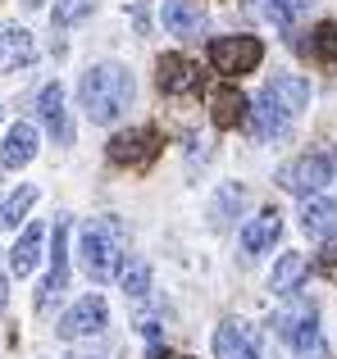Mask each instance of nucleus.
I'll list each match as a JSON object with an SVG mask.
<instances>
[{"label":"nucleus","instance_id":"f257e3e1","mask_svg":"<svg viewBox=\"0 0 337 359\" xmlns=\"http://www.w3.org/2000/svg\"><path fill=\"white\" fill-rule=\"evenodd\" d=\"M133 96H137V82L124 64H91L78 82V105L87 109L91 123H114L119 114L133 109Z\"/></svg>","mask_w":337,"mask_h":359},{"label":"nucleus","instance_id":"f03ea898","mask_svg":"<svg viewBox=\"0 0 337 359\" xmlns=\"http://www.w3.org/2000/svg\"><path fill=\"white\" fill-rule=\"evenodd\" d=\"M82 250V273L91 282H114L119 278V264H124V228L114 219H91L78 237Z\"/></svg>","mask_w":337,"mask_h":359},{"label":"nucleus","instance_id":"7ed1b4c3","mask_svg":"<svg viewBox=\"0 0 337 359\" xmlns=\"http://www.w3.org/2000/svg\"><path fill=\"white\" fill-rule=\"evenodd\" d=\"M333 173H337L333 155H324V150H305V155L292 159V164L278 168V187L292 191V196H319L324 187L333 182Z\"/></svg>","mask_w":337,"mask_h":359},{"label":"nucleus","instance_id":"20e7f679","mask_svg":"<svg viewBox=\"0 0 337 359\" xmlns=\"http://www.w3.org/2000/svg\"><path fill=\"white\" fill-rule=\"evenodd\" d=\"M260 60H265V41H260V36L232 32V36H214L210 41V64L223 78H242V73H251Z\"/></svg>","mask_w":337,"mask_h":359},{"label":"nucleus","instance_id":"39448f33","mask_svg":"<svg viewBox=\"0 0 337 359\" xmlns=\"http://www.w3.org/2000/svg\"><path fill=\"white\" fill-rule=\"evenodd\" d=\"M105 327H110L105 296H82V300H73V305L64 309V318H60L55 332H60L64 341H82V337H100Z\"/></svg>","mask_w":337,"mask_h":359},{"label":"nucleus","instance_id":"423d86ee","mask_svg":"<svg viewBox=\"0 0 337 359\" xmlns=\"http://www.w3.org/2000/svg\"><path fill=\"white\" fill-rule=\"evenodd\" d=\"M160 155V132L155 128H128L110 137V164L119 168H146Z\"/></svg>","mask_w":337,"mask_h":359},{"label":"nucleus","instance_id":"0eeeda50","mask_svg":"<svg viewBox=\"0 0 337 359\" xmlns=\"http://www.w3.org/2000/svg\"><path fill=\"white\" fill-rule=\"evenodd\" d=\"M274 323H278V337H283L296 355L315 351V346L324 341V337H319V314H315V305H305V300H301V305H292V309H283Z\"/></svg>","mask_w":337,"mask_h":359},{"label":"nucleus","instance_id":"6e6552de","mask_svg":"<svg viewBox=\"0 0 337 359\" xmlns=\"http://www.w3.org/2000/svg\"><path fill=\"white\" fill-rule=\"evenodd\" d=\"M214 359H260V332L246 318H223L214 327Z\"/></svg>","mask_w":337,"mask_h":359},{"label":"nucleus","instance_id":"1a4fd4ad","mask_svg":"<svg viewBox=\"0 0 337 359\" xmlns=\"http://www.w3.org/2000/svg\"><path fill=\"white\" fill-rule=\"evenodd\" d=\"M64 287H69V223H60L55 237H51V273H46V282L37 287V309L55 305Z\"/></svg>","mask_w":337,"mask_h":359},{"label":"nucleus","instance_id":"9d476101","mask_svg":"<svg viewBox=\"0 0 337 359\" xmlns=\"http://www.w3.org/2000/svg\"><path fill=\"white\" fill-rule=\"evenodd\" d=\"M155 69H160V73H155V82H160L164 96H196V91H201V73H196V64L187 60V55L168 50V55H160Z\"/></svg>","mask_w":337,"mask_h":359},{"label":"nucleus","instance_id":"9b49d317","mask_svg":"<svg viewBox=\"0 0 337 359\" xmlns=\"http://www.w3.org/2000/svg\"><path fill=\"white\" fill-rule=\"evenodd\" d=\"M37 60V41L23 23H0V73H23Z\"/></svg>","mask_w":337,"mask_h":359},{"label":"nucleus","instance_id":"f8f14e48","mask_svg":"<svg viewBox=\"0 0 337 359\" xmlns=\"http://www.w3.org/2000/svg\"><path fill=\"white\" fill-rule=\"evenodd\" d=\"M164 27L168 36H183V41H196L210 27V14H205L201 0H164Z\"/></svg>","mask_w":337,"mask_h":359},{"label":"nucleus","instance_id":"ddd939ff","mask_svg":"<svg viewBox=\"0 0 337 359\" xmlns=\"http://www.w3.org/2000/svg\"><path fill=\"white\" fill-rule=\"evenodd\" d=\"M37 146H41V132H37V123H14V128L5 132V141H0V168H23L37 159Z\"/></svg>","mask_w":337,"mask_h":359},{"label":"nucleus","instance_id":"4468645a","mask_svg":"<svg viewBox=\"0 0 337 359\" xmlns=\"http://www.w3.org/2000/svg\"><path fill=\"white\" fill-rule=\"evenodd\" d=\"M37 118L46 123V132L55 137V146H69L73 141V123H69V109H64V87L51 82V87L37 96Z\"/></svg>","mask_w":337,"mask_h":359},{"label":"nucleus","instance_id":"2eb2a0df","mask_svg":"<svg viewBox=\"0 0 337 359\" xmlns=\"http://www.w3.org/2000/svg\"><path fill=\"white\" fill-rule=\"evenodd\" d=\"M265 96L274 100L287 118H296L305 105H310V82H305L301 73H274V78H269V87H265Z\"/></svg>","mask_w":337,"mask_h":359},{"label":"nucleus","instance_id":"dca6fc26","mask_svg":"<svg viewBox=\"0 0 337 359\" xmlns=\"http://www.w3.org/2000/svg\"><path fill=\"white\" fill-rule=\"evenodd\" d=\"M301 232L310 241L337 237V201H329V196H305V205H301Z\"/></svg>","mask_w":337,"mask_h":359},{"label":"nucleus","instance_id":"f3484780","mask_svg":"<svg viewBox=\"0 0 337 359\" xmlns=\"http://www.w3.org/2000/svg\"><path fill=\"white\" fill-rule=\"evenodd\" d=\"M278 237H283V214L278 210H260L256 219L242 228V250L246 255H265Z\"/></svg>","mask_w":337,"mask_h":359},{"label":"nucleus","instance_id":"a211bd4d","mask_svg":"<svg viewBox=\"0 0 337 359\" xmlns=\"http://www.w3.org/2000/svg\"><path fill=\"white\" fill-rule=\"evenodd\" d=\"M246 114H251V132H256L260 141H283V137H287V128H292V118H287L283 109H278L274 100L265 96V91L256 96V105H251Z\"/></svg>","mask_w":337,"mask_h":359},{"label":"nucleus","instance_id":"6ab92c4d","mask_svg":"<svg viewBox=\"0 0 337 359\" xmlns=\"http://www.w3.org/2000/svg\"><path fill=\"white\" fill-rule=\"evenodd\" d=\"M246 109H251V100L242 96L237 87H214L210 91V118H214V128H242V123H246Z\"/></svg>","mask_w":337,"mask_h":359},{"label":"nucleus","instance_id":"aec40b11","mask_svg":"<svg viewBox=\"0 0 337 359\" xmlns=\"http://www.w3.org/2000/svg\"><path fill=\"white\" fill-rule=\"evenodd\" d=\"M305 278H310V259H305L301 250H292V255H283V259H278L274 278H269V291H274V296H296Z\"/></svg>","mask_w":337,"mask_h":359},{"label":"nucleus","instance_id":"412c9836","mask_svg":"<svg viewBox=\"0 0 337 359\" xmlns=\"http://www.w3.org/2000/svg\"><path fill=\"white\" fill-rule=\"evenodd\" d=\"M37 255H41V223L23 228V237L14 241V250H9V273H14V278H27V273L37 269Z\"/></svg>","mask_w":337,"mask_h":359},{"label":"nucleus","instance_id":"4be33fe9","mask_svg":"<svg viewBox=\"0 0 337 359\" xmlns=\"http://www.w3.org/2000/svg\"><path fill=\"white\" fill-rule=\"evenodd\" d=\"M37 205V187L32 182H23L18 191H9L5 201H0V232H9V228H18V223L27 219V210Z\"/></svg>","mask_w":337,"mask_h":359},{"label":"nucleus","instance_id":"5701e85b","mask_svg":"<svg viewBox=\"0 0 337 359\" xmlns=\"http://www.w3.org/2000/svg\"><path fill=\"white\" fill-rule=\"evenodd\" d=\"M296 46H301L310 60H319V64H337V23H319L310 32V41L296 36Z\"/></svg>","mask_w":337,"mask_h":359},{"label":"nucleus","instance_id":"b1692460","mask_svg":"<svg viewBox=\"0 0 337 359\" xmlns=\"http://www.w3.org/2000/svg\"><path fill=\"white\" fill-rule=\"evenodd\" d=\"M119 287L128 291V296H146L151 291V264L142 259V255H124V264H119Z\"/></svg>","mask_w":337,"mask_h":359},{"label":"nucleus","instance_id":"393cba45","mask_svg":"<svg viewBox=\"0 0 337 359\" xmlns=\"http://www.w3.org/2000/svg\"><path fill=\"white\" fill-rule=\"evenodd\" d=\"M242 201H246V191H242V187H237V182H228V187H223V191H219V196H214V210H210V214H214V219H210V223H214V228H228V223H232V219H237V210H242Z\"/></svg>","mask_w":337,"mask_h":359},{"label":"nucleus","instance_id":"a878e982","mask_svg":"<svg viewBox=\"0 0 337 359\" xmlns=\"http://www.w3.org/2000/svg\"><path fill=\"white\" fill-rule=\"evenodd\" d=\"M96 5H100V0H55L51 18H55V27H73V23H82L87 14H96Z\"/></svg>","mask_w":337,"mask_h":359},{"label":"nucleus","instance_id":"bb28decb","mask_svg":"<svg viewBox=\"0 0 337 359\" xmlns=\"http://www.w3.org/2000/svg\"><path fill=\"white\" fill-rule=\"evenodd\" d=\"M310 5H315V0H265L269 18H274V23L283 27V32H292V23H296V18H301Z\"/></svg>","mask_w":337,"mask_h":359},{"label":"nucleus","instance_id":"cd10ccee","mask_svg":"<svg viewBox=\"0 0 337 359\" xmlns=\"http://www.w3.org/2000/svg\"><path fill=\"white\" fill-rule=\"evenodd\" d=\"M315 269H319L329 282H337V245H329V250L319 255V264H315Z\"/></svg>","mask_w":337,"mask_h":359},{"label":"nucleus","instance_id":"c85d7f7f","mask_svg":"<svg viewBox=\"0 0 337 359\" xmlns=\"http://www.w3.org/2000/svg\"><path fill=\"white\" fill-rule=\"evenodd\" d=\"M5 300H9V278L0 273V309H5Z\"/></svg>","mask_w":337,"mask_h":359},{"label":"nucleus","instance_id":"c756f323","mask_svg":"<svg viewBox=\"0 0 337 359\" xmlns=\"http://www.w3.org/2000/svg\"><path fill=\"white\" fill-rule=\"evenodd\" d=\"M23 5H27V9H37V5H46V0H23Z\"/></svg>","mask_w":337,"mask_h":359},{"label":"nucleus","instance_id":"7c9ffc66","mask_svg":"<svg viewBox=\"0 0 337 359\" xmlns=\"http://www.w3.org/2000/svg\"><path fill=\"white\" fill-rule=\"evenodd\" d=\"M246 5H251V9H256V5H265V0H246Z\"/></svg>","mask_w":337,"mask_h":359}]
</instances>
